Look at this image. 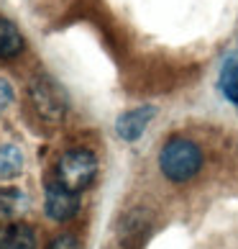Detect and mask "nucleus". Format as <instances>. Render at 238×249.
Wrapping results in <instances>:
<instances>
[{
	"instance_id": "1",
	"label": "nucleus",
	"mask_w": 238,
	"mask_h": 249,
	"mask_svg": "<svg viewBox=\"0 0 238 249\" xmlns=\"http://www.w3.org/2000/svg\"><path fill=\"white\" fill-rule=\"evenodd\" d=\"M159 167L172 182H187L203 167V152L190 139H169L159 152Z\"/></svg>"
},
{
	"instance_id": "2",
	"label": "nucleus",
	"mask_w": 238,
	"mask_h": 249,
	"mask_svg": "<svg viewBox=\"0 0 238 249\" xmlns=\"http://www.w3.org/2000/svg\"><path fill=\"white\" fill-rule=\"evenodd\" d=\"M97 175V157L90 149H69L57 164V178L72 190H85Z\"/></svg>"
},
{
	"instance_id": "3",
	"label": "nucleus",
	"mask_w": 238,
	"mask_h": 249,
	"mask_svg": "<svg viewBox=\"0 0 238 249\" xmlns=\"http://www.w3.org/2000/svg\"><path fill=\"white\" fill-rule=\"evenodd\" d=\"M29 93H31L36 113H39L41 118H47L49 124H59L64 118L69 100H67V93H64V90L51 77H47V75L33 77Z\"/></svg>"
},
{
	"instance_id": "4",
	"label": "nucleus",
	"mask_w": 238,
	"mask_h": 249,
	"mask_svg": "<svg viewBox=\"0 0 238 249\" xmlns=\"http://www.w3.org/2000/svg\"><path fill=\"white\" fill-rule=\"evenodd\" d=\"M79 211V193L67 188L64 182L49 180L47 182V213L54 221H69Z\"/></svg>"
},
{
	"instance_id": "5",
	"label": "nucleus",
	"mask_w": 238,
	"mask_h": 249,
	"mask_svg": "<svg viewBox=\"0 0 238 249\" xmlns=\"http://www.w3.org/2000/svg\"><path fill=\"white\" fill-rule=\"evenodd\" d=\"M157 116V108L154 106H143V108H133L123 113L115 124V134L121 136L123 142H136L139 136L146 131V126L151 124V118Z\"/></svg>"
},
{
	"instance_id": "6",
	"label": "nucleus",
	"mask_w": 238,
	"mask_h": 249,
	"mask_svg": "<svg viewBox=\"0 0 238 249\" xmlns=\"http://www.w3.org/2000/svg\"><path fill=\"white\" fill-rule=\"evenodd\" d=\"M0 249H36V236L29 226L11 224L0 229Z\"/></svg>"
},
{
	"instance_id": "7",
	"label": "nucleus",
	"mask_w": 238,
	"mask_h": 249,
	"mask_svg": "<svg viewBox=\"0 0 238 249\" xmlns=\"http://www.w3.org/2000/svg\"><path fill=\"white\" fill-rule=\"evenodd\" d=\"M23 49V36L18 26L8 18H0V59H13Z\"/></svg>"
},
{
	"instance_id": "8",
	"label": "nucleus",
	"mask_w": 238,
	"mask_h": 249,
	"mask_svg": "<svg viewBox=\"0 0 238 249\" xmlns=\"http://www.w3.org/2000/svg\"><path fill=\"white\" fill-rule=\"evenodd\" d=\"M221 93L238 108V59L228 57L221 70Z\"/></svg>"
},
{
	"instance_id": "9",
	"label": "nucleus",
	"mask_w": 238,
	"mask_h": 249,
	"mask_svg": "<svg viewBox=\"0 0 238 249\" xmlns=\"http://www.w3.org/2000/svg\"><path fill=\"white\" fill-rule=\"evenodd\" d=\"M23 172V154L16 146H0V178L13 180Z\"/></svg>"
},
{
	"instance_id": "10",
	"label": "nucleus",
	"mask_w": 238,
	"mask_h": 249,
	"mask_svg": "<svg viewBox=\"0 0 238 249\" xmlns=\"http://www.w3.org/2000/svg\"><path fill=\"white\" fill-rule=\"evenodd\" d=\"M23 206H26V196L21 190H13V188L0 190V216H16L21 213Z\"/></svg>"
},
{
	"instance_id": "11",
	"label": "nucleus",
	"mask_w": 238,
	"mask_h": 249,
	"mask_svg": "<svg viewBox=\"0 0 238 249\" xmlns=\"http://www.w3.org/2000/svg\"><path fill=\"white\" fill-rule=\"evenodd\" d=\"M47 249H82V247H79V242H77V236L64 234V236H57V239H54V242H51Z\"/></svg>"
},
{
	"instance_id": "12",
	"label": "nucleus",
	"mask_w": 238,
	"mask_h": 249,
	"mask_svg": "<svg viewBox=\"0 0 238 249\" xmlns=\"http://www.w3.org/2000/svg\"><path fill=\"white\" fill-rule=\"evenodd\" d=\"M11 100H13V88L8 85V80L0 77V113L11 106Z\"/></svg>"
}]
</instances>
